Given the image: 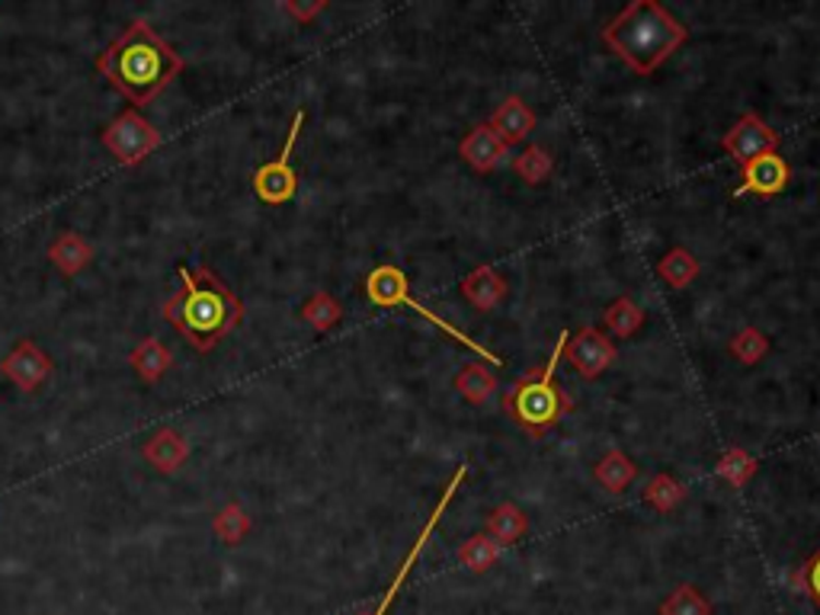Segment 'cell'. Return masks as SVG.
Here are the masks:
<instances>
[{
    "instance_id": "1",
    "label": "cell",
    "mask_w": 820,
    "mask_h": 615,
    "mask_svg": "<svg viewBox=\"0 0 820 615\" xmlns=\"http://www.w3.org/2000/svg\"><path fill=\"white\" fill-rule=\"evenodd\" d=\"M96 71L132 103L145 106L183 71V58L145 20H135L96 58Z\"/></svg>"
},
{
    "instance_id": "2",
    "label": "cell",
    "mask_w": 820,
    "mask_h": 615,
    "mask_svg": "<svg viewBox=\"0 0 820 615\" xmlns=\"http://www.w3.org/2000/svg\"><path fill=\"white\" fill-rule=\"evenodd\" d=\"M164 318L186 337V343L208 353L244 321V301L208 266H180V292L164 301Z\"/></svg>"
},
{
    "instance_id": "3",
    "label": "cell",
    "mask_w": 820,
    "mask_h": 615,
    "mask_svg": "<svg viewBox=\"0 0 820 615\" xmlns=\"http://www.w3.org/2000/svg\"><path fill=\"white\" fill-rule=\"evenodd\" d=\"M690 30L657 0H631L615 13V20L603 30V42L641 78H651L663 61H670Z\"/></svg>"
},
{
    "instance_id": "4",
    "label": "cell",
    "mask_w": 820,
    "mask_h": 615,
    "mask_svg": "<svg viewBox=\"0 0 820 615\" xmlns=\"http://www.w3.org/2000/svg\"><path fill=\"white\" fill-rule=\"evenodd\" d=\"M571 330H565L548 356L545 366L538 369H529L523 378H516V385L506 391L503 398V408L506 413L526 430L533 433L535 440H542L548 430H555L571 410H574V398L558 385L555 372H558V363L565 360V343H568Z\"/></svg>"
},
{
    "instance_id": "5",
    "label": "cell",
    "mask_w": 820,
    "mask_h": 615,
    "mask_svg": "<svg viewBox=\"0 0 820 615\" xmlns=\"http://www.w3.org/2000/svg\"><path fill=\"white\" fill-rule=\"evenodd\" d=\"M366 295H369V301H375L378 308H398V305H405V308H410V311L423 315L430 324H436V328L443 330L446 337H452L455 343H462L465 350L478 353V356L485 360V366H500V356H493L488 346H481L475 337L462 333V330L455 328V324H449L446 318H440L436 311H430L423 301L410 298L408 276H405L395 263H381V266H375V270H372L369 276H366Z\"/></svg>"
},
{
    "instance_id": "6",
    "label": "cell",
    "mask_w": 820,
    "mask_h": 615,
    "mask_svg": "<svg viewBox=\"0 0 820 615\" xmlns=\"http://www.w3.org/2000/svg\"><path fill=\"white\" fill-rule=\"evenodd\" d=\"M100 141L106 145V151L125 167L141 164L148 155H155V148L161 145V132L155 123H148L138 110H125L113 123L103 128Z\"/></svg>"
},
{
    "instance_id": "7",
    "label": "cell",
    "mask_w": 820,
    "mask_h": 615,
    "mask_svg": "<svg viewBox=\"0 0 820 615\" xmlns=\"http://www.w3.org/2000/svg\"><path fill=\"white\" fill-rule=\"evenodd\" d=\"M301 125H305V110H298V113L292 116L283 151H280L270 164H263L253 173V193H257V200H263L266 205L288 203V200L295 196V190H298V173H295V167H292V151H295V141H298Z\"/></svg>"
},
{
    "instance_id": "8",
    "label": "cell",
    "mask_w": 820,
    "mask_h": 615,
    "mask_svg": "<svg viewBox=\"0 0 820 615\" xmlns=\"http://www.w3.org/2000/svg\"><path fill=\"white\" fill-rule=\"evenodd\" d=\"M721 148L734 164L743 167L750 164L753 158L776 155L779 151V135L763 123L756 113H743L738 123L731 125V132L721 138Z\"/></svg>"
},
{
    "instance_id": "9",
    "label": "cell",
    "mask_w": 820,
    "mask_h": 615,
    "mask_svg": "<svg viewBox=\"0 0 820 615\" xmlns=\"http://www.w3.org/2000/svg\"><path fill=\"white\" fill-rule=\"evenodd\" d=\"M465 475H468V465H458L455 468V475H452V481L446 485V491H443V500L436 503V510L430 513V520H426V526H423V533L417 535V542H413V548L408 551V558L401 561V571L395 574V580H391V586L385 590V596H381V603L375 606V613L369 615H388V610L395 606V600H398V593H401V586H405V580L410 577V571H413V565H417V558L423 555V548H426V542H430V535L436 533V523H440V516L449 510V503H452V497H455V491L462 488V481H465Z\"/></svg>"
},
{
    "instance_id": "10",
    "label": "cell",
    "mask_w": 820,
    "mask_h": 615,
    "mask_svg": "<svg viewBox=\"0 0 820 615\" xmlns=\"http://www.w3.org/2000/svg\"><path fill=\"white\" fill-rule=\"evenodd\" d=\"M565 360L583 378H600L615 363L613 340L596 328H580L565 343Z\"/></svg>"
},
{
    "instance_id": "11",
    "label": "cell",
    "mask_w": 820,
    "mask_h": 615,
    "mask_svg": "<svg viewBox=\"0 0 820 615\" xmlns=\"http://www.w3.org/2000/svg\"><path fill=\"white\" fill-rule=\"evenodd\" d=\"M52 369H55L52 356L42 350L36 340H20V343L7 353V360H3V375H7L20 391H36L42 381L52 375Z\"/></svg>"
},
{
    "instance_id": "12",
    "label": "cell",
    "mask_w": 820,
    "mask_h": 615,
    "mask_svg": "<svg viewBox=\"0 0 820 615\" xmlns=\"http://www.w3.org/2000/svg\"><path fill=\"white\" fill-rule=\"evenodd\" d=\"M740 176H743V183L734 190V196H747V193L779 196L791 180V170H788V161L776 151V155H763V158H753L750 164L740 167Z\"/></svg>"
},
{
    "instance_id": "13",
    "label": "cell",
    "mask_w": 820,
    "mask_h": 615,
    "mask_svg": "<svg viewBox=\"0 0 820 615\" xmlns=\"http://www.w3.org/2000/svg\"><path fill=\"white\" fill-rule=\"evenodd\" d=\"M506 151H510V145H506L488 123L475 125V128L462 138V145H458L462 161L471 167L475 173H491V170H497L500 161L506 158Z\"/></svg>"
},
{
    "instance_id": "14",
    "label": "cell",
    "mask_w": 820,
    "mask_h": 615,
    "mask_svg": "<svg viewBox=\"0 0 820 615\" xmlns=\"http://www.w3.org/2000/svg\"><path fill=\"white\" fill-rule=\"evenodd\" d=\"M145 462L155 468V471H161V475H173V471H180L183 468V462L190 458V443H186V436L183 433H176V430H158L148 443H145Z\"/></svg>"
},
{
    "instance_id": "15",
    "label": "cell",
    "mask_w": 820,
    "mask_h": 615,
    "mask_svg": "<svg viewBox=\"0 0 820 615\" xmlns=\"http://www.w3.org/2000/svg\"><path fill=\"white\" fill-rule=\"evenodd\" d=\"M506 141V145H516V141H526V135L535 128V113L526 106L523 96H506L497 110H493L491 123H488Z\"/></svg>"
},
{
    "instance_id": "16",
    "label": "cell",
    "mask_w": 820,
    "mask_h": 615,
    "mask_svg": "<svg viewBox=\"0 0 820 615\" xmlns=\"http://www.w3.org/2000/svg\"><path fill=\"white\" fill-rule=\"evenodd\" d=\"M462 295H465V301L475 305L478 311H493V308L503 301V295H506V283H503V276H500L493 266H478L475 273L465 276Z\"/></svg>"
},
{
    "instance_id": "17",
    "label": "cell",
    "mask_w": 820,
    "mask_h": 615,
    "mask_svg": "<svg viewBox=\"0 0 820 615\" xmlns=\"http://www.w3.org/2000/svg\"><path fill=\"white\" fill-rule=\"evenodd\" d=\"M48 260L65 273V276H78L83 266H90L93 260V244L81 238L78 231H61L52 244H48Z\"/></svg>"
},
{
    "instance_id": "18",
    "label": "cell",
    "mask_w": 820,
    "mask_h": 615,
    "mask_svg": "<svg viewBox=\"0 0 820 615\" xmlns=\"http://www.w3.org/2000/svg\"><path fill=\"white\" fill-rule=\"evenodd\" d=\"M128 363H132V369L138 372V378H141V381L155 385V381H161V378H164V372L170 369L173 353L167 350L164 340H158V337H145V340L132 350Z\"/></svg>"
},
{
    "instance_id": "19",
    "label": "cell",
    "mask_w": 820,
    "mask_h": 615,
    "mask_svg": "<svg viewBox=\"0 0 820 615\" xmlns=\"http://www.w3.org/2000/svg\"><path fill=\"white\" fill-rule=\"evenodd\" d=\"M485 533L491 535L493 542L503 548V545H516L523 535L529 533V516L516 506V503H500L488 513V529Z\"/></svg>"
},
{
    "instance_id": "20",
    "label": "cell",
    "mask_w": 820,
    "mask_h": 615,
    "mask_svg": "<svg viewBox=\"0 0 820 615\" xmlns=\"http://www.w3.org/2000/svg\"><path fill=\"white\" fill-rule=\"evenodd\" d=\"M593 478H596L600 488H606L610 493H622L628 491V485L638 478V465L622 449H610L596 462Z\"/></svg>"
},
{
    "instance_id": "21",
    "label": "cell",
    "mask_w": 820,
    "mask_h": 615,
    "mask_svg": "<svg viewBox=\"0 0 820 615\" xmlns=\"http://www.w3.org/2000/svg\"><path fill=\"white\" fill-rule=\"evenodd\" d=\"M455 391L468 401V405H488L497 391V375H493L491 366L485 363H471V366H462L458 375H455Z\"/></svg>"
},
{
    "instance_id": "22",
    "label": "cell",
    "mask_w": 820,
    "mask_h": 615,
    "mask_svg": "<svg viewBox=\"0 0 820 615\" xmlns=\"http://www.w3.org/2000/svg\"><path fill=\"white\" fill-rule=\"evenodd\" d=\"M500 551H503V548L493 542L491 535L475 533L458 545V565H462L465 571H471V574H485V571H491L493 565H497Z\"/></svg>"
},
{
    "instance_id": "23",
    "label": "cell",
    "mask_w": 820,
    "mask_h": 615,
    "mask_svg": "<svg viewBox=\"0 0 820 615\" xmlns=\"http://www.w3.org/2000/svg\"><path fill=\"white\" fill-rule=\"evenodd\" d=\"M657 273L670 288H686L698 276V260L686 247H673L660 257Z\"/></svg>"
},
{
    "instance_id": "24",
    "label": "cell",
    "mask_w": 820,
    "mask_h": 615,
    "mask_svg": "<svg viewBox=\"0 0 820 615\" xmlns=\"http://www.w3.org/2000/svg\"><path fill=\"white\" fill-rule=\"evenodd\" d=\"M212 533H215L218 542H225V545H241L247 533H250V516L244 513V506L241 503L221 506L215 513V520H212Z\"/></svg>"
},
{
    "instance_id": "25",
    "label": "cell",
    "mask_w": 820,
    "mask_h": 615,
    "mask_svg": "<svg viewBox=\"0 0 820 615\" xmlns=\"http://www.w3.org/2000/svg\"><path fill=\"white\" fill-rule=\"evenodd\" d=\"M340 318H343V308H340V301L333 295H328V292H315L305 301V308H301V321L311 324L318 333H328L330 328H337Z\"/></svg>"
},
{
    "instance_id": "26",
    "label": "cell",
    "mask_w": 820,
    "mask_h": 615,
    "mask_svg": "<svg viewBox=\"0 0 820 615\" xmlns=\"http://www.w3.org/2000/svg\"><path fill=\"white\" fill-rule=\"evenodd\" d=\"M753 475H756V458L747 449H740V446H731V449L721 455V462H718V478L725 485H731L734 491L747 488V481Z\"/></svg>"
},
{
    "instance_id": "27",
    "label": "cell",
    "mask_w": 820,
    "mask_h": 615,
    "mask_svg": "<svg viewBox=\"0 0 820 615\" xmlns=\"http://www.w3.org/2000/svg\"><path fill=\"white\" fill-rule=\"evenodd\" d=\"M645 324V311L628 298V295H622V298H615L613 305L606 308V328L615 337H635L638 330Z\"/></svg>"
},
{
    "instance_id": "28",
    "label": "cell",
    "mask_w": 820,
    "mask_h": 615,
    "mask_svg": "<svg viewBox=\"0 0 820 615\" xmlns=\"http://www.w3.org/2000/svg\"><path fill=\"white\" fill-rule=\"evenodd\" d=\"M683 500H686V488L670 475H654L645 488V503L654 506L657 513H673Z\"/></svg>"
},
{
    "instance_id": "29",
    "label": "cell",
    "mask_w": 820,
    "mask_h": 615,
    "mask_svg": "<svg viewBox=\"0 0 820 615\" xmlns=\"http://www.w3.org/2000/svg\"><path fill=\"white\" fill-rule=\"evenodd\" d=\"M513 170H516V176L520 180H526V183H542V180H548V173L555 170V158L542 148V145H529L526 151H520L516 158H513Z\"/></svg>"
},
{
    "instance_id": "30",
    "label": "cell",
    "mask_w": 820,
    "mask_h": 615,
    "mask_svg": "<svg viewBox=\"0 0 820 615\" xmlns=\"http://www.w3.org/2000/svg\"><path fill=\"white\" fill-rule=\"evenodd\" d=\"M660 615H711V603L698 593L696 586L683 583L660 603Z\"/></svg>"
},
{
    "instance_id": "31",
    "label": "cell",
    "mask_w": 820,
    "mask_h": 615,
    "mask_svg": "<svg viewBox=\"0 0 820 615\" xmlns=\"http://www.w3.org/2000/svg\"><path fill=\"white\" fill-rule=\"evenodd\" d=\"M731 353H734V360H740L743 366H756V363H763L766 353H770V337H766L763 330L743 328L738 337L731 340Z\"/></svg>"
},
{
    "instance_id": "32",
    "label": "cell",
    "mask_w": 820,
    "mask_h": 615,
    "mask_svg": "<svg viewBox=\"0 0 820 615\" xmlns=\"http://www.w3.org/2000/svg\"><path fill=\"white\" fill-rule=\"evenodd\" d=\"M791 586H795L798 593H805V596L820 610V548L798 568V571H795Z\"/></svg>"
},
{
    "instance_id": "33",
    "label": "cell",
    "mask_w": 820,
    "mask_h": 615,
    "mask_svg": "<svg viewBox=\"0 0 820 615\" xmlns=\"http://www.w3.org/2000/svg\"><path fill=\"white\" fill-rule=\"evenodd\" d=\"M283 10L298 23H311L321 10H328V0H286Z\"/></svg>"
}]
</instances>
